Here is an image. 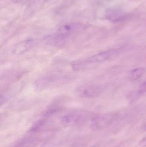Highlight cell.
<instances>
[{
  "label": "cell",
  "mask_w": 146,
  "mask_h": 147,
  "mask_svg": "<svg viewBox=\"0 0 146 147\" xmlns=\"http://www.w3.org/2000/svg\"><path fill=\"white\" fill-rule=\"evenodd\" d=\"M119 53L117 50H110L100 53L90 57L87 59L76 61L72 65L73 69L80 70L86 65L91 63H99L115 57Z\"/></svg>",
  "instance_id": "1"
},
{
  "label": "cell",
  "mask_w": 146,
  "mask_h": 147,
  "mask_svg": "<svg viewBox=\"0 0 146 147\" xmlns=\"http://www.w3.org/2000/svg\"><path fill=\"white\" fill-rule=\"evenodd\" d=\"M103 87L96 84H86L80 86L75 90V94L81 98H93L100 95Z\"/></svg>",
  "instance_id": "2"
},
{
  "label": "cell",
  "mask_w": 146,
  "mask_h": 147,
  "mask_svg": "<svg viewBox=\"0 0 146 147\" xmlns=\"http://www.w3.org/2000/svg\"><path fill=\"white\" fill-rule=\"evenodd\" d=\"M65 77L60 74H51L42 77L36 81L35 86L38 90H43L50 87L65 80Z\"/></svg>",
  "instance_id": "3"
},
{
  "label": "cell",
  "mask_w": 146,
  "mask_h": 147,
  "mask_svg": "<svg viewBox=\"0 0 146 147\" xmlns=\"http://www.w3.org/2000/svg\"><path fill=\"white\" fill-rule=\"evenodd\" d=\"M83 26L79 23H70L64 24L60 27L57 32V35L66 41L69 36L82 30Z\"/></svg>",
  "instance_id": "4"
},
{
  "label": "cell",
  "mask_w": 146,
  "mask_h": 147,
  "mask_svg": "<svg viewBox=\"0 0 146 147\" xmlns=\"http://www.w3.org/2000/svg\"><path fill=\"white\" fill-rule=\"evenodd\" d=\"M86 118V114L84 111H76L63 116L61 122L66 126L77 125L84 122Z\"/></svg>",
  "instance_id": "5"
},
{
  "label": "cell",
  "mask_w": 146,
  "mask_h": 147,
  "mask_svg": "<svg viewBox=\"0 0 146 147\" xmlns=\"http://www.w3.org/2000/svg\"><path fill=\"white\" fill-rule=\"evenodd\" d=\"M129 15L124 13L118 9H111L108 10L106 13V18L112 22H118L126 20L129 18Z\"/></svg>",
  "instance_id": "6"
},
{
  "label": "cell",
  "mask_w": 146,
  "mask_h": 147,
  "mask_svg": "<svg viewBox=\"0 0 146 147\" xmlns=\"http://www.w3.org/2000/svg\"><path fill=\"white\" fill-rule=\"evenodd\" d=\"M35 41L33 40H28L17 44L14 47L13 53L19 55L25 53L35 45Z\"/></svg>",
  "instance_id": "7"
},
{
  "label": "cell",
  "mask_w": 146,
  "mask_h": 147,
  "mask_svg": "<svg viewBox=\"0 0 146 147\" xmlns=\"http://www.w3.org/2000/svg\"><path fill=\"white\" fill-rule=\"evenodd\" d=\"M38 140L35 137H28L17 141L11 147H32L37 145Z\"/></svg>",
  "instance_id": "8"
},
{
  "label": "cell",
  "mask_w": 146,
  "mask_h": 147,
  "mask_svg": "<svg viewBox=\"0 0 146 147\" xmlns=\"http://www.w3.org/2000/svg\"><path fill=\"white\" fill-rule=\"evenodd\" d=\"M145 69L143 67L136 68L130 71L129 73V78L131 80H135L141 78L145 73Z\"/></svg>",
  "instance_id": "9"
},
{
  "label": "cell",
  "mask_w": 146,
  "mask_h": 147,
  "mask_svg": "<svg viewBox=\"0 0 146 147\" xmlns=\"http://www.w3.org/2000/svg\"><path fill=\"white\" fill-rule=\"evenodd\" d=\"M45 124V121L43 119L39 120L35 123L30 128L29 131L31 133H37L40 131L43 128Z\"/></svg>",
  "instance_id": "10"
},
{
  "label": "cell",
  "mask_w": 146,
  "mask_h": 147,
  "mask_svg": "<svg viewBox=\"0 0 146 147\" xmlns=\"http://www.w3.org/2000/svg\"><path fill=\"white\" fill-rule=\"evenodd\" d=\"M146 92V82L142 84L139 89V92L140 94H143Z\"/></svg>",
  "instance_id": "11"
},
{
  "label": "cell",
  "mask_w": 146,
  "mask_h": 147,
  "mask_svg": "<svg viewBox=\"0 0 146 147\" xmlns=\"http://www.w3.org/2000/svg\"><path fill=\"white\" fill-rule=\"evenodd\" d=\"M139 146L141 147H146V137L141 141L140 143H139Z\"/></svg>",
  "instance_id": "12"
},
{
  "label": "cell",
  "mask_w": 146,
  "mask_h": 147,
  "mask_svg": "<svg viewBox=\"0 0 146 147\" xmlns=\"http://www.w3.org/2000/svg\"><path fill=\"white\" fill-rule=\"evenodd\" d=\"M12 1L14 3H25V2L27 1L28 0H12Z\"/></svg>",
  "instance_id": "13"
}]
</instances>
